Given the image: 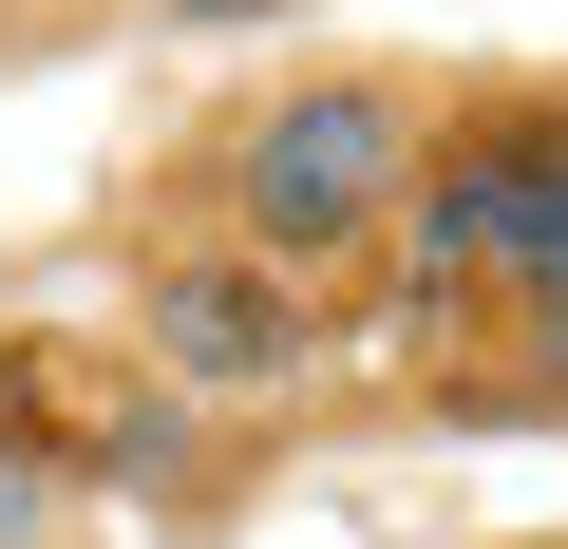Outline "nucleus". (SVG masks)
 I'll list each match as a JSON object with an SVG mask.
<instances>
[{
	"instance_id": "nucleus-5",
	"label": "nucleus",
	"mask_w": 568,
	"mask_h": 549,
	"mask_svg": "<svg viewBox=\"0 0 568 549\" xmlns=\"http://www.w3.org/2000/svg\"><path fill=\"white\" fill-rule=\"evenodd\" d=\"M171 20H265V0H171Z\"/></svg>"
},
{
	"instance_id": "nucleus-2",
	"label": "nucleus",
	"mask_w": 568,
	"mask_h": 549,
	"mask_svg": "<svg viewBox=\"0 0 568 549\" xmlns=\"http://www.w3.org/2000/svg\"><path fill=\"white\" fill-rule=\"evenodd\" d=\"M398 246H417V285L511 265V285H530V342L568 360V114H511V133H474L455 171H417V190H398Z\"/></svg>"
},
{
	"instance_id": "nucleus-3",
	"label": "nucleus",
	"mask_w": 568,
	"mask_h": 549,
	"mask_svg": "<svg viewBox=\"0 0 568 549\" xmlns=\"http://www.w3.org/2000/svg\"><path fill=\"white\" fill-rule=\"evenodd\" d=\"M152 379H190V398L304 379V285L284 265H152Z\"/></svg>"
},
{
	"instance_id": "nucleus-4",
	"label": "nucleus",
	"mask_w": 568,
	"mask_h": 549,
	"mask_svg": "<svg viewBox=\"0 0 568 549\" xmlns=\"http://www.w3.org/2000/svg\"><path fill=\"white\" fill-rule=\"evenodd\" d=\"M39 530H58V474H39L20 436H0V549H39Z\"/></svg>"
},
{
	"instance_id": "nucleus-1",
	"label": "nucleus",
	"mask_w": 568,
	"mask_h": 549,
	"mask_svg": "<svg viewBox=\"0 0 568 549\" xmlns=\"http://www.w3.org/2000/svg\"><path fill=\"white\" fill-rule=\"evenodd\" d=\"M227 190H246V246H265V265H342V246L417 190V114H398L379 77H304V95L246 133Z\"/></svg>"
}]
</instances>
